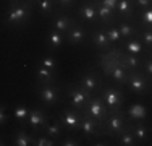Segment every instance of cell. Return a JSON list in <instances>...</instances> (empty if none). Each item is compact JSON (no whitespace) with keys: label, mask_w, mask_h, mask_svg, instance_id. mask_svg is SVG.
<instances>
[{"label":"cell","mask_w":152,"mask_h":146,"mask_svg":"<svg viewBox=\"0 0 152 146\" xmlns=\"http://www.w3.org/2000/svg\"><path fill=\"white\" fill-rule=\"evenodd\" d=\"M8 117H10V115H7L5 105H2V107H0V123H2V125H5V122L8 120Z\"/></svg>","instance_id":"40"},{"label":"cell","mask_w":152,"mask_h":146,"mask_svg":"<svg viewBox=\"0 0 152 146\" xmlns=\"http://www.w3.org/2000/svg\"><path fill=\"white\" fill-rule=\"evenodd\" d=\"M141 20H142L144 26L152 29V7L147 8V10H142V13H141Z\"/></svg>","instance_id":"33"},{"label":"cell","mask_w":152,"mask_h":146,"mask_svg":"<svg viewBox=\"0 0 152 146\" xmlns=\"http://www.w3.org/2000/svg\"><path fill=\"white\" fill-rule=\"evenodd\" d=\"M36 93L39 94L41 101L44 102L45 105H55L60 99L58 88L55 86V83H52V85H42V83H37Z\"/></svg>","instance_id":"9"},{"label":"cell","mask_w":152,"mask_h":146,"mask_svg":"<svg viewBox=\"0 0 152 146\" xmlns=\"http://www.w3.org/2000/svg\"><path fill=\"white\" fill-rule=\"evenodd\" d=\"M91 2H99V0H91Z\"/></svg>","instance_id":"44"},{"label":"cell","mask_w":152,"mask_h":146,"mask_svg":"<svg viewBox=\"0 0 152 146\" xmlns=\"http://www.w3.org/2000/svg\"><path fill=\"white\" fill-rule=\"evenodd\" d=\"M133 2H134V5L141 10H147L152 7V0H133Z\"/></svg>","instance_id":"37"},{"label":"cell","mask_w":152,"mask_h":146,"mask_svg":"<svg viewBox=\"0 0 152 146\" xmlns=\"http://www.w3.org/2000/svg\"><path fill=\"white\" fill-rule=\"evenodd\" d=\"M44 133L47 135V136H50L52 140H58L61 131H63V125H61V122H47V125L44 127Z\"/></svg>","instance_id":"23"},{"label":"cell","mask_w":152,"mask_h":146,"mask_svg":"<svg viewBox=\"0 0 152 146\" xmlns=\"http://www.w3.org/2000/svg\"><path fill=\"white\" fill-rule=\"evenodd\" d=\"M129 128L133 130V133H134L136 140L139 141V143H144V141L147 140V127L144 125V123H129Z\"/></svg>","instance_id":"25"},{"label":"cell","mask_w":152,"mask_h":146,"mask_svg":"<svg viewBox=\"0 0 152 146\" xmlns=\"http://www.w3.org/2000/svg\"><path fill=\"white\" fill-rule=\"evenodd\" d=\"M13 117H15L20 123H23L24 120H28V117H29V109L24 107V105H18L15 109V112H13Z\"/></svg>","instance_id":"31"},{"label":"cell","mask_w":152,"mask_h":146,"mask_svg":"<svg viewBox=\"0 0 152 146\" xmlns=\"http://www.w3.org/2000/svg\"><path fill=\"white\" fill-rule=\"evenodd\" d=\"M118 136V141H120V145L123 146H134L136 145V136H134V133H133V130L129 128V122H128V125L123 128L120 133L117 135Z\"/></svg>","instance_id":"19"},{"label":"cell","mask_w":152,"mask_h":146,"mask_svg":"<svg viewBox=\"0 0 152 146\" xmlns=\"http://www.w3.org/2000/svg\"><path fill=\"white\" fill-rule=\"evenodd\" d=\"M126 85L129 86V89L133 91L134 94H144L147 93L149 89V85H151V78L146 75L142 70H128V83Z\"/></svg>","instance_id":"3"},{"label":"cell","mask_w":152,"mask_h":146,"mask_svg":"<svg viewBox=\"0 0 152 146\" xmlns=\"http://www.w3.org/2000/svg\"><path fill=\"white\" fill-rule=\"evenodd\" d=\"M99 3L108 7V8H112V10H117V7H118V0H99Z\"/></svg>","instance_id":"38"},{"label":"cell","mask_w":152,"mask_h":146,"mask_svg":"<svg viewBox=\"0 0 152 146\" xmlns=\"http://www.w3.org/2000/svg\"><path fill=\"white\" fill-rule=\"evenodd\" d=\"M113 12H115V10L108 8V7H105V5H100V3H97V15H99L100 21H102L104 24L113 23V20H115Z\"/></svg>","instance_id":"24"},{"label":"cell","mask_w":152,"mask_h":146,"mask_svg":"<svg viewBox=\"0 0 152 146\" xmlns=\"http://www.w3.org/2000/svg\"><path fill=\"white\" fill-rule=\"evenodd\" d=\"M81 117L83 112L76 111V109H63L60 112V122L63 125V128L68 131H78L79 125H81Z\"/></svg>","instance_id":"8"},{"label":"cell","mask_w":152,"mask_h":146,"mask_svg":"<svg viewBox=\"0 0 152 146\" xmlns=\"http://www.w3.org/2000/svg\"><path fill=\"white\" fill-rule=\"evenodd\" d=\"M65 42H66L65 41V34L61 31H58L55 28L49 31V34H47V46H50L52 49H58Z\"/></svg>","instance_id":"17"},{"label":"cell","mask_w":152,"mask_h":146,"mask_svg":"<svg viewBox=\"0 0 152 146\" xmlns=\"http://www.w3.org/2000/svg\"><path fill=\"white\" fill-rule=\"evenodd\" d=\"M121 46H123V49H125L128 54L139 55V54L144 52V44L141 42L139 38H137V39H133V38L131 39H126V42H123Z\"/></svg>","instance_id":"20"},{"label":"cell","mask_w":152,"mask_h":146,"mask_svg":"<svg viewBox=\"0 0 152 146\" xmlns=\"http://www.w3.org/2000/svg\"><path fill=\"white\" fill-rule=\"evenodd\" d=\"M78 85L81 88H84L86 91H89L91 94H96L97 89H99V75L92 70L81 73V76L78 80Z\"/></svg>","instance_id":"10"},{"label":"cell","mask_w":152,"mask_h":146,"mask_svg":"<svg viewBox=\"0 0 152 146\" xmlns=\"http://www.w3.org/2000/svg\"><path fill=\"white\" fill-rule=\"evenodd\" d=\"M65 41L71 46H78V44H83L86 41V29L81 26V24H73L66 32H65Z\"/></svg>","instance_id":"12"},{"label":"cell","mask_w":152,"mask_h":146,"mask_svg":"<svg viewBox=\"0 0 152 146\" xmlns=\"http://www.w3.org/2000/svg\"><path fill=\"white\" fill-rule=\"evenodd\" d=\"M102 99L105 101L107 107L110 112H121L123 102H125V96L118 88H112V86H105L104 91L100 93Z\"/></svg>","instance_id":"4"},{"label":"cell","mask_w":152,"mask_h":146,"mask_svg":"<svg viewBox=\"0 0 152 146\" xmlns=\"http://www.w3.org/2000/svg\"><path fill=\"white\" fill-rule=\"evenodd\" d=\"M32 140H34V136H29L24 130H18L15 133L13 145L15 146H29V145H32Z\"/></svg>","instance_id":"27"},{"label":"cell","mask_w":152,"mask_h":146,"mask_svg":"<svg viewBox=\"0 0 152 146\" xmlns=\"http://www.w3.org/2000/svg\"><path fill=\"white\" fill-rule=\"evenodd\" d=\"M128 125V122L125 120V115L121 112H110L108 117L104 122V133L110 135V136H117L120 131Z\"/></svg>","instance_id":"6"},{"label":"cell","mask_w":152,"mask_h":146,"mask_svg":"<svg viewBox=\"0 0 152 146\" xmlns=\"http://www.w3.org/2000/svg\"><path fill=\"white\" fill-rule=\"evenodd\" d=\"M37 78H39V83H42V85H52V83H55V72L44 67V65H39Z\"/></svg>","instance_id":"21"},{"label":"cell","mask_w":152,"mask_h":146,"mask_svg":"<svg viewBox=\"0 0 152 146\" xmlns=\"http://www.w3.org/2000/svg\"><path fill=\"white\" fill-rule=\"evenodd\" d=\"M104 31H105L107 38L110 39V42L118 44V42H121V41H123V38H121V34H120V29H118V28L110 26V28H104Z\"/></svg>","instance_id":"30"},{"label":"cell","mask_w":152,"mask_h":146,"mask_svg":"<svg viewBox=\"0 0 152 146\" xmlns=\"http://www.w3.org/2000/svg\"><path fill=\"white\" fill-rule=\"evenodd\" d=\"M39 12L42 16H52L55 12V0H39Z\"/></svg>","instance_id":"28"},{"label":"cell","mask_w":152,"mask_h":146,"mask_svg":"<svg viewBox=\"0 0 152 146\" xmlns=\"http://www.w3.org/2000/svg\"><path fill=\"white\" fill-rule=\"evenodd\" d=\"M55 3L60 7H71L75 3V0H55Z\"/></svg>","instance_id":"41"},{"label":"cell","mask_w":152,"mask_h":146,"mask_svg":"<svg viewBox=\"0 0 152 146\" xmlns=\"http://www.w3.org/2000/svg\"><path fill=\"white\" fill-rule=\"evenodd\" d=\"M141 70H142V72L152 80V58H151V57H149V58H144V60H142Z\"/></svg>","instance_id":"36"},{"label":"cell","mask_w":152,"mask_h":146,"mask_svg":"<svg viewBox=\"0 0 152 146\" xmlns=\"http://www.w3.org/2000/svg\"><path fill=\"white\" fill-rule=\"evenodd\" d=\"M73 20H71L70 16H66V15H61V13H58V15H55L53 16V28L55 29H58V31H61L65 34V32L68 31L71 26H73Z\"/></svg>","instance_id":"18"},{"label":"cell","mask_w":152,"mask_h":146,"mask_svg":"<svg viewBox=\"0 0 152 146\" xmlns=\"http://www.w3.org/2000/svg\"><path fill=\"white\" fill-rule=\"evenodd\" d=\"M110 65H112L110 68H105L108 76H110L115 83H118V85H126V83H128V70L118 62V58Z\"/></svg>","instance_id":"11"},{"label":"cell","mask_w":152,"mask_h":146,"mask_svg":"<svg viewBox=\"0 0 152 146\" xmlns=\"http://www.w3.org/2000/svg\"><path fill=\"white\" fill-rule=\"evenodd\" d=\"M31 7L32 3L28 0H10V10L7 13L5 24H12V26L24 24L31 16Z\"/></svg>","instance_id":"1"},{"label":"cell","mask_w":152,"mask_h":146,"mask_svg":"<svg viewBox=\"0 0 152 146\" xmlns=\"http://www.w3.org/2000/svg\"><path fill=\"white\" fill-rule=\"evenodd\" d=\"M128 115L131 117V119H144L146 117V109L142 107L141 104H133L131 107L128 109Z\"/></svg>","instance_id":"29"},{"label":"cell","mask_w":152,"mask_h":146,"mask_svg":"<svg viewBox=\"0 0 152 146\" xmlns=\"http://www.w3.org/2000/svg\"><path fill=\"white\" fill-rule=\"evenodd\" d=\"M118 29H120V34L123 39H131V38H134L136 32H137V29L131 23H128V21H121L118 24Z\"/></svg>","instance_id":"26"},{"label":"cell","mask_w":152,"mask_h":146,"mask_svg":"<svg viewBox=\"0 0 152 146\" xmlns=\"http://www.w3.org/2000/svg\"><path fill=\"white\" fill-rule=\"evenodd\" d=\"M133 7H134V2H133V0H118L117 12L121 18L131 20L133 18Z\"/></svg>","instance_id":"22"},{"label":"cell","mask_w":152,"mask_h":146,"mask_svg":"<svg viewBox=\"0 0 152 146\" xmlns=\"http://www.w3.org/2000/svg\"><path fill=\"white\" fill-rule=\"evenodd\" d=\"M32 145H36V146H53L55 143H53V140L50 136H37L36 138L34 136V140H32Z\"/></svg>","instance_id":"34"},{"label":"cell","mask_w":152,"mask_h":146,"mask_svg":"<svg viewBox=\"0 0 152 146\" xmlns=\"http://www.w3.org/2000/svg\"><path fill=\"white\" fill-rule=\"evenodd\" d=\"M66 94L68 97H70V104L71 107L76 109V111H84L86 105H88L89 99L94 96V94H91L89 91H86L84 88H81L76 83V85H70L66 88Z\"/></svg>","instance_id":"2"},{"label":"cell","mask_w":152,"mask_h":146,"mask_svg":"<svg viewBox=\"0 0 152 146\" xmlns=\"http://www.w3.org/2000/svg\"><path fill=\"white\" fill-rule=\"evenodd\" d=\"M41 65H44V67L50 68V70H53V72L57 70V60H55V58H53L52 55H45V57H42Z\"/></svg>","instance_id":"35"},{"label":"cell","mask_w":152,"mask_h":146,"mask_svg":"<svg viewBox=\"0 0 152 146\" xmlns=\"http://www.w3.org/2000/svg\"><path fill=\"white\" fill-rule=\"evenodd\" d=\"M78 13H79V18H83V20L88 21V23H96V20L99 18V15H97V5H96V2L83 3V5L79 7Z\"/></svg>","instance_id":"13"},{"label":"cell","mask_w":152,"mask_h":146,"mask_svg":"<svg viewBox=\"0 0 152 146\" xmlns=\"http://www.w3.org/2000/svg\"><path fill=\"white\" fill-rule=\"evenodd\" d=\"M94 145H96V146H105L107 143H104V141H97V143H94Z\"/></svg>","instance_id":"42"},{"label":"cell","mask_w":152,"mask_h":146,"mask_svg":"<svg viewBox=\"0 0 152 146\" xmlns=\"http://www.w3.org/2000/svg\"><path fill=\"white\" fill-rule=\"evenodd\" d=\"M118 62L126 68V70H139L141 65H142V60L139 58V55H134V54H118Z\"/></svg>","instance_id":"14"},{"label":"cell","mask_w":152,"mask_h":146,"mask_svg":"<svg viewBox=\"0 0 152 146\" xmlns=\"http://www.w3.org/2000/svg\"><path fill=\"white\" fill-rule=\"evenodd\" d=\"M79 130L86 136H100V135H105L104 133V122L97 120L96 117H92L89 114H84V112H83V117H81Z\"/></svg>","instance_id":"7"},{"label":"cell","mask_w":152,"mask_h":146,"mask_svg":"<svg viewBox=\"0 0 152 146\" xmlns=\"http://www.w3.org/2000/svg\"><path fill=\"white\" fill-rule=\"evenodd\" d=\"M91 41L92 44L97 47V49H100V50H108L110 49V46H112V42H110V39L107 38V34H105V31H104V28H99V29H96V31L91 34Z\"/></svg>","instance_id":"15"},{"label":"cell","mask_w":152,"mask_h":146,"mask_svg":"<svg viewBox=\"0 0 152 146\" xmlns=\"http://www.w3.org/2000/svg\"><path fill=\"white\" fill-rule=\"evenodd\" d=\"M78 145H79V141L76 138H71V136L65 138V141L61 143V146H78Z\"/></svg>","instance_id":"39"},{"label":"cell","mask_w":152,"mask_h":146,"mask_svg":"<svg viewBox=\"0 0 152 146\" xmlns=\"http://www.w3.org/2000/svg\"><path fill=\"white\" fill-rule=\"evenodd\" d=\"M83 112L96 117L97 120H100V122H105V119L108 117V114H110V111H108L105 101L102 99V96H92Z\"/></svg>","instance_id":"5"},{"label":"cell","mask_w":152,"mask_h":146,"mask_svg":"<svg viewBox=\"0 0 152 146\" xmlns=\"http://www.w3.org/2000/svg\"><path fill=\"white\" fill-rule=\"evenodd\" d=\"M28 122H29V125L34 130H39V128H44L47 125V117L44 114V111H41V109H32V111H29Z\"/></svg>","instance_id":"16"},{"label":"cell","mask_w":152,"mask_h":146,"mask_svg":"<svg viewBox=\"0 0 152 146\" xmlns=\"http://www.w3.org/2000/svg\"><path fill=\"white\" fill-rule=\"evenodd\" d=\"M28 2H31V3H34V2H36V0H28ZM37 2H39V0H37Z\"/></svg>","instance_id":"43"},{"label":"cell","mask_w":152,"mask_h":146,"mask_svg":"<svg viewBox=\"0 0 152 146\" xmlns=\"http://www.w3.org/2000/svg\"><path fill=\"white\" fill-rule=\"evenodd\" d=\"M139 39H141V42L144 44V47H147V49H152V29H144L142 32H141V36H139Z\"/></svg>","instance_id":"32"}]
</instances>
